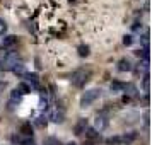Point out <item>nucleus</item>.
Segmentation results:
<instances>
[{
    "instance_id": "nucleus-1",
    "label": "nucleus",
    "mask_w": 152,
    "mask_h": 145,
    "mask_svg": "<svg viewBox=\"0 0 152 145\" xmlns=\"http://www.w3.org/2000/svg\"><path fill=\"white\" fill-rule=\"evenodd\" d=\"M17 60H19L17 53H15V51H9L7 55L0 60V72H2V70H12L15 63H19Z\"/></svg>"
},
{
    "instance_id": "nucleus-2",
    "label": "nucleus",
    "mask_w": 152,
    "mask_h": 145,
    "mask_svg": "<svg viewBox=\"0 0 152 145\" xmlns=\"http://www.w3.org/2000/svg\"><path fill=\"white\" fill-rule=\"evenodd\" d=\"M99 97H101V89L87 90V92L82 96V99H80V108H89L91 104L94 103L96 99H99Z\"/></svg>"
},
{
    "instance_id": "nucleus-3",
    "label": "nucleus",
    "mask_w": 152,
    "mask_h": 145,
    "mask_svg": "<svg viewBox=\"0 0 152 145\" xmlns=\"http://www.w3.org/2000/svg\"><path fill=\"white\" fill-rule=\"evenodd\" d=\"M89 77H91V72L89 70H77V72H74V75H72V84L74 85H77V87H82L84 84L89 80Z\"/></svg>"
},
{
    "instance_id": "nucleus-4",
    "label": "nucleus",
    "mask_w": 152,
    "mask_h": 145,
    "mask_svg": "<svg viewBox=\"0 0 152 145\" xmlns=\"http://www.w3.org/2000/svg\"><path fill=\"white\" fill-rule=\"evenodd\" d=\"M87 119L86 118H80L79 121H77V125H75V128H74V131H75V135H84L86 133V130H87Z\"/></svg>"
},
{
    "instance_id": "nucleus-5",
    "label": "nucleus",
    "mask_w": 152,
    "mask_h": 145,
    "mask_svg": "<svg viewBox=\"0 0 152 145\" xmlns=\"http://www.w3.org/2000/svg\"><path fill=\"white\" fill-rule=\"evenodd\" d=\"M118 70H120V72H130V70H132L130 60H126V58L120 60V63H118Z\"/></svg>"
},
{
    "instance_id": "nucleus-6",
    "label": "nucleus",
    "mask_w": 152,
    "mask_h": 145,
    "mask_svg": "<svg viewBox=\"0 0 152 145\" xmlns=\"http://www.w3.org/2000/svg\"><path fill=\"white\" fill-rule=\"evenodd\" d=\"M15 43H17V38H15V36H12V34H9V36H5V38L2 39V46L9 48V46H14Z\"/></svg>"
},
{
    "instance_id": "nucleus-7",
    "label": "nucleus",
    "mask_w": 152,
    "mask_h": 145,
    "mask_svg": "<svg viewBox=\"0 0 152 145\" xmlns=\"http://www.w3.org/2000/svg\"><path fill=\"white\" fill-rule=\"evenodd\" d=\"M24 79H26V80H28L33 87H36V85H38V82H39V79H38V75H36V74H24Z\"/></svg>"
},
{
    "instance_id": "nucleus-8",
    "label": "nucleus",
    "mask_w": 152,
    "mask_h": 145,
    "mask_svg": "<svg viewBox=\"0 0 152 145\" xmlns=\"http://www.w3.org/2000/svg\"><path fill=\"white\" fill-rule=\"evenodd\" d=\"M135 133H125V135H121L120 137V144H130V142H133L135 140Z\"/></svg>"
},
{
    "instance_id": "nucleus-9",
    "label": "nucleus",
    "mask_w": 152,
    "mask_h": 145,
    "mask_svg": "<svg viewBox=\"0 0 152 145\" xmlns=\"http://www.w3.org/2000/svg\"><path fill=\"white\" fill-rule=\"evenodd\" d=\"M21 133L24 135V137H31L33 135V126H31V123H24L21 126Z\"/></svg>"
},
{
    "instance_id": "nucleus-10",
    "label": "nucleus",
    "mask_w": 152,
    "mask_h": 145,
    "mask_svg": "<svg viewBox=\"0 0 152 145\" xmlns=\"http://www.w3.org/2000/svg\"><path fill=\"white\" fill-rule=\"evenodd\" d=\"M17 90L21 92V96L29 94V92H31V85H29V84H26V82H22V84H19V85H17Z\"/></svg>"
},
{
    "instance_id": "nucleus-11",
    "label": "nucleus",
    "mask_w": 152,
    "mask_h": 145,
    "mask_svg": "<svg viewBox=\"0 0 152 145\" xmlns=\"http://www.w3.org/2000/svg\"><path fill=\"white\" fill-rule=\"evenodd\" d=\"M104 126H106V119H104L103 116H97L96 118V123H94V130H103Z\"/></svg>"
},
{
    "instance_id": "nucleus-12",
    "label": "nucleus",
    "mask_w": 152,
    "mask_h": 145,
    "mask_svg": "<svg viewBox=\"0 0 152 145\" xmlns=\"http://www.w3.org/2000/svg\"><path fill=\"white\" fill-rule=\"evenodd\" d=\"M12 72H14L15 75H24V74H26V68H24L22 63H15L14 68H12Z\"/></svg>"
},
{
    "instance_id": "nucleus-13",
    "label": "nucleus",
    "mask_w": 152,
    "mask_h": 145,
    "mask_svg": "<svg viewBox=\"0 0 152 145\" xmlns=\"http://www.w3.org/2000/svg\"><path fill=\"white\" fill-rule=\"evenodd\" d=\"M50 118H51V121H55V123H62L63 121V114L58 113V111H53V113L50 114Z\"/></svg>"
},
{
    "instance_id": "nucleus-14",
    "label": "nucleus",
    "mask_w": 152,
    "mask_h": 145,
    "mask_svg": "<svg viewBox=\"0 0 152 145\" xmlns=\"http://www.w3.org/2000/svg\"><path fill=\"white\" fill-rule=\"evenodd\" d=\"M125 89V84H121V82H111V90L113 92H120V90H123Z\"/></svg>"
},
{
    "instance_id": "nucleus-15",
    "label": "nucleus",
    "mask_w": 152,
    "mask_h": 145,
    "mask_svg": "<svg viewBox=\"0 0 152 145\" xmlns=\"http://www.w3.org/2000/svg\"><path fill=\"white\" fill-rule=\"evenodd\" d=\"M77 51H79V55H80V56H87V55H89V46L80 44V46L77 48Z\"/></svg>"
},
{
    "instance_id": "nucleus-16",
    "label": "nucleus",
    "mask_w": 152,
    "mask_h": 145,
    "mask_svg": "<svg viewBox=\"0 0 152 145\" xmlns=\"http://www.w3.org/2000/svg\"><path fill=\"white\" fill-rule=\"evenodd\" d=\"M86 135H87L91 140H96V138L99 137V135H97V131L94 130V128H91V130H86Z\"/></svg>"
},
{
    "instance_id": "nucleus-17",
    "label": "nucleus",
    "mask_w": 152,
    "mask_h": 145,
    "mask_svg": "<svg viewBox=\"0 0 152 145\" xmlns=\"http://www.w3.org/2000/svg\"><path fill=\"white\" fill-rule=\"evenodd\" d=\"M10 99H15V101H21V92L17 90V87H15L12 92H10Z\"/></svg>"
},
{
    "instance_id": "nucleus-18",
    "label": "nucleus",
    "mask_w": 152,
    "mask_h": 145,
    "mask_svg": "<svg viewBox=\"0 0 152 145\" xmlns=\"http://www.w3.org/2000/svg\"><path fill=\"white\" fill-rule=\"evenodd\" d=\"M132 43H133V38H132L130 34H125L123 36V44H125V46H130Z\"/></svg>"
},
{
    "instance_id": "nucleus-19",
    "label": "nucleus",
    "mask_w": 152,
    "mask_h": 145,
    "mask_svg": "<svg viewBox=\"0 0 152 145\" xmlns=\"http://www.w3.org/2000/svg\"><path fill=\"white\" fill-rule=\"evenodd\" d=\"M5 31H7V24H5L4 19H0V36L5 34Z\"/></svg>"
},
{
    "instance_id": "nucleus-20",
    "label": "nucleus",
    "mask_w": 152,
    "mask_h": 145,
    "mask_svg": "<svg viewBox=\"0 0 152 145\" xmlns=\"http://www.w3.org/2000/svg\"><path fill=\"white\" fill-rule=\"evenodd\" d=\"M125 90H128L130 96H135V94H137V89H135L133 85H125Z\"/></svg>"
},
{
    "instance_id": "nucleus-21",
    "label": "nucleus",
    "mask_w": 152,
    "mask_h": 145,
    "mask_svg": "<svg viewBox=\"0 0 152 145\" xmlns=\"http://www.w3.org/2000/svg\"><path fill=\"white\" fill-rule=\"evenodd\" d=\"M144 90L149 92V74H145V77H144Z\"/></svg>"
},
{
    "instance_id": "nucleus-22",
    "label": "nucleus",
    "mask_w": 152,
    "mask_h": 145,
    "mask_svg": "<svg viewBox=\"0 0 152 145\" xmlns=\"http://www.w3.org/2000/svg\"><path fill=\"white\" fill-rule=\"evenodd\" d=\"M45 145H60V142H58L56 138H48V140L45 142Z\"/></svg>"
},
{
    "instance_id": "nucleus-23",
    "label": "nucleus",
    "mask_w": 152,
    "mask_h": 145,
    "mask_svg": "<svg viewBox=\"0 0 152 145\" xmlns=\"http://www.w3.org/2000/svg\"><path fill=\"white\" fill-rule=\"evenodd\" d=\"M36 125H38V126H46V119H45L43 116H39L38 119H36Z\"/></svg>"
},
{
    "instance_id": "nucleus-24",
    "label": "nucleus",
    "mask_w": 152,
    "mask_h": 145,
    "mask_svg": "<svg viewBox=\"0 0 152 145\" xmlns=\"http://www.w3.org/2000/svg\"><path fill=\"white\" fill-rule=\"evenodd\" d=\"M39 104H41V108H46V104H48V99H46V96L43 94L41 99H39Z\"/></svg>"
},
{
    "instance_id": "nucleus-25",
    "label": "nucleus",
    "mask_w": 152,
    "mask_h": 145,
    "mask_svg": "<svg viewBox=\"0 0 152 145\" xmlns=\"http://www.w3.org/2000/svg\"><path fill=\"white\" fill-rule=\"evenodd\" d=\"M133 31H135V33H140V31H142V24H140V22H135V24H133Z\"/></svg>"
},
{
    "instance_id": "nucleus-26",
    "label": "nucleus",
    "mask_w": 152,
    "mask_h": 145,
    "mask_svg": "<svg viewBox=\"0 0 152 145\" xmlns=\"http://www.w3.org/2000/svg\"><path fill=\"white\" fill-rule=\"evenodd\" d=\"M142 58L145 60V63L149 62V50L145 48V50H142Z\"/></svg>"
},
{
    "instance_id": "nucleus-27",
    "label": "nucleus",
    "mask_w": 152,
    "mask_h": 145,
    "mask_svg": "<svg viewBox=\"0 0 152 145\" xmlns=\"http://www.w3.org/2000/svg\"><path fill=\"white\" fill-rule=\"evenodd\" d=\"M108 144H120V137H111V138H108Z\"/></svg>"
},
{
    "instance_id": "nucleus-28",
    "label": "nucleus",
    "mask_w": 152,
    "mask_h": 145,
    "mask_svg": "<svg viewBox=\"0 0 152 145\" xmlns=\"http://www.w3.org/2000/svg\"><path fill=\"white\" fill-rule=\"evenodd\" d=\"M21 145H36V144L31 140V138H26V140H22L21 142Z\"/></svg>"
},
{
    "instance_id": "nucleus-29",
    "label": "nucleus",
    "mask_w": 152,
    "mask_h": 145,
    "mask_svg": "<svg viewBox=\"0 0 152 145\" xmlns=\"http://www.w3.org/2000/svg\"><path fill=\"white\" fill-rule=\"evenodd\" d=\"M21 103V101H15V99H10V103H9V108H10V109H14L15 108V104H19Z\"/></svg>"
},
{
    "instance_id": "nucleus-30",
    "label": "nucleus",
    "mask_w": 152,
    "mask_h": 145,
    "mask_svg": "<svg viewBox=\"0 0 152 145\" xmlns=\"http://www.w3.org/2000/svg\"><path fill=\"white\" fill-rule=\"evenodd\" d=\"M142 43H144V46L147 48V44H149V34H144V36H142Z\"/></svg>"
},
{
    "instance_id": "nucleus-31",
    "label": "nucleus",
    "mask_w": 152,
    "mask_h": 145,
    "mask_svg": "<svg viewBox=\"0 0 152 145\" xmlns=\"http://www.w3.org/2000/svg\"><path fill=\"white\" fill-rule=\"evenodd\" d=\"M4 85H5V82H4V84H2V82H0V90H2V89H4Z\"/></svg>"
},
{
    "instance_id": "nucleus-32",
    "label": "nucleus",
    "mask_w": 152,
    "mask_h": 145,
    "mask_svg": "<svg viewBox=\"0 0 152 145\" xmlns=\"http://www.w3.org/2000/svg\"><path fill=\"white\" fill-rule=\"evenodd\" d=\"M67 145H75V144H67Z\"/></svg>"
},
{
    "instance_id": "nucleus-33",
    "label": "nucleus",
    "mask_w": 152,
    "mask_h": 145,
    "mask_svg": "<svg viewBox=\"0 0 152 145\" xmlns=\"http://www.w3.org/2000/svg\"><path fill=\"white\" fill-rule=\"evenodd\" d=\"M84 145H92V144H84Z\"/></svg>"
},
{
    "instance_id": "nucleus-34",
    "label": "nucleus",
    "mask_w": 152,
    "mask_h": 145,
    "mask_svg": "<svg viewBox=\"0 0 152 145\" xmlns=\"http://www.w3.org/2000/svg\"><path fill=\"white\" fill-rule=\"evenodd\" d=\"M70 2H74V0H70Z\"/></svg>"
}]
</instances>
